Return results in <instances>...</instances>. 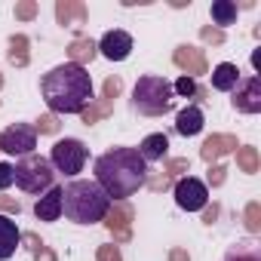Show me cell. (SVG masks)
<instances>
[{
    "instance_id": "1",
    "label": "cell",
    "mask_w": 261,
    "mask_h": 261,
    "mask_svg": "<svg viewBox=\"0 0 261 261\" xmlns=\"http://www.w3.org/2000/svg\"><path fill=\"white\" fill-rule=\"evenodd\" d=\"M108 197L129 200L136 197L148 181V163L136 148H111L95 157V178H92Z\"/></svg>"
},
{
    "instance_id": "2",
    "label": "cell",
    "mask_w": 261,
    "mask_h": 261,
    "mask_svg": "<svg viewBox=\"0 0 261 261\" xmlns=\"http://www.w3.org/2000/svg\"><path fill=\"white\" fill-rule=\"evenodd\" d=\"M92 77L77 62H62L40 80V95L53 114H80L92 101Z\"/></svg>"
},
{
    "instance_id": "3",
    "label": "cell",
    "mask_w": 261,
    "mask_h": 261,
    "mask_svg": "<svg viewBox=\"0 0 261 261\" xmlns=\"http://www.w3.org/2000/svg\"><path fill=\"white\" fill-rule=\"evenodd\" d=\"M111 212V197L89 178H74L62 188V215L74 224H98Z\"/></svg>"
},
{
    "instance_id": "4",
    "label": "cell",
    "mask_w": 261,
    "mask_h": 261,
    "mask_svg": "<svg viewBox=\"0 0 261 261\" xmlns=\"http://www.w3.org/2000/svg\"><path fill=\"white\" fill-rule=\"evenodd\" d=\"M172 83L160 74H145L133 86V108L145 117H163L172 108Z\"/></svg>"
},
{
    "instance_id": "5",
    "label": "cell",
    "mask_w": 261,
    "mask_h": 261,
    "mask_svg": "<svg viewBox=\"0 0 261 261\" xmlns=\"http://www.w3.org/2000/svg\"><path fill=\"white\" fill-rule=\"evenodd\" d=\"M13 175H16V185H19L25 194H46V191L56 185V169H53L49 160L40 157V154L19 157V160L13 163Z\"/></svg>"
},
{
    "instance_id": "6",
    "label": "cell",
    "mask_w": 261,
    "mask_h": 261,
    "mask_svg": "<svg viewBox=\"0 0 261 261\" xmlns=\"http://www.w3.org/2000/svg\"><path fill=\"white\" fill-rule=\"evenodd\" d=\"M86 157H89V151H86V145H83L80 139H59V142L53 145V151H49L46 160H49V166H53L56 172L74 178L77 172H83Z\"/></svg>"
},
{
    "instance_id": "7",
    "label": "cell",
    "mask_w": 261,
    "mask_h": 261,
    "mask_svg": "<svg viewBox=\"0 0 261 261\" xmlns=\"http://www.w3.org/2000/svg\"><path fill=\"white\" fill-rule=\"evenodd\" d=\"M37 148V129L31 123H13L0 133V151L10 157H28Z\"/></svg>"
},
{
    "instance_id": "8",
    "label": "cell",
    "mask_w": 261,
    "mask_h": 261,
    "mask_svg": "<svg viewBox=\"0 0 261 261\" xmlns=\"http://www.w3.org/2000/svg\"><path fill=\"white\" fill-rule=\"evenodd\" d=\"M206 203H209L206 181H200L194 175H185L175 181V206L181 212H200V209H206Z\"/></svg>"
},
{
    "instance_id": "9",
    "label": "cell",
    "mask_w": 261,
    "mask_h": 261,
    "mask_svg": "<svg viewBox=\"0 0 261 261\" xmlns=\"http://www.w3.org/2000/svg\"><path fill=\"white\" fill-rule=\"evenodd\" d=\"M233 108L243 111V114H258L261 111V77L258 74L240 77V83L233 89Z\"/></svg>"
},
{
    "instance_id": "10",
    "label": "cell",
    "mask_w": 261,
    "mask_h": 261,
    "mask_svg": "<svg viewBox=\"0 0 261 261\" xmlns=\"http://www.w3.org/2000/svg\"><path fill=\"white\" fill-rule=\"evenodd\" d=\"M98 53L108 62H126L129 56H133V34H126L123 28L105 31L101 40H98Z\"/></svg>"
},
{
    "instance_id": "11",
    "label": "cell",
    "mask_w": 261,
    "mask_h": 261,
    "mask_svg": "<svg viewBox=\"0 0 261 261\" xmlns=\"http://www.w3.org/2000/svg\"><path fill=\"white\" fill-rule=\"evenodd\" d=\"M34 218H37V221H59V218H62V188H59V185H53L46 194L37 197V203H34Z\"/></svg>"
},
{
    "instance_id": "12",
    "label": "cell",
    "mask_w": 261,
    "mask_h": 261,
    "mask_svg": "<svg viewBox=\"0 0 261 261\" xmlns=\"http://www.w3.org/2000/svg\"><path fill=\"white\" fill-rule=\"evenodd\" d=\"M203 126H206V117H203V111H200L197 105H188V108H181V111L175 114V133L185 136V139L200 136Z\"/></svg>"
},
{
    "instance_id": "13",
    "label": "cell",
    "mask_w": 261,
    "mask_h": 261,
    "mask_svg": "<svg viewBox=\"0 0 261 261\" xmlns=\"http://www.w3.org/2000/svg\"><path fill=\"white\" fill-rule=\"evenodd\" d=\"M22 243V230L10 215H0V261H10Z\"/></svg>"
},
{
    "instance_id": "14",
    "label": "cell",
    "mask_w": 261,
    "mask_h": 261,
    "mask_svg": "<svg viewBox=\"0 0 261 261\" xmlns=\"http://www.w3.org/2000/svg\"><path fill=\"white\" fill-rule=\"evenodd\" d=\"M136 151L142 154L145 163H160V160L169 154V139H166L163 133H151V136H145V142H142Z\"/></svg>"
},
{
    "instance_id": "15",
    "label": "cell",
    "mask_w": 261,
    "mask_h": 261,
    "mask_svg": "<svg viewBox=\"0 0 261 261\" xmlns=\"http://www.w3.org/2000/svg\"><path fill=\"white\" fill-rule=\"evenodd\" d=\"M240 68L233 65V62H221V65H215V71H212V89H218V92H233L237 89V83H240Z\"/></svg>"
},
{
    "instance_id": "16",
    "label": "cell",
    "mask_w": 261,
    "mask_h": 261,
    "mask_svg": "<svg viewBox=\"0 0 261 261\" xmlns=\"http://www.w3.org/2000/svg\"><path fill=\"white\" fill-rule=\"evenodd\" d=\"M209 16H212V22H215V25L230 28V25L237 22V4H233V0H212Z\"/></svg>"
},
{
    "instance_id": "17",
    "label": "cell",
    "mask_w": 261,
    "mask_h": 261,
    "mask_svg": "<svg viewBox=\"0 0 261 261\" xmlns=\"http://www.w3.org/2000/svg\"><path fill=\"white\" fill-rule=\"evenodd\" d=\"M224 261H261V258H258V246H252V243H243V246L230 249Z\"/></svg>"
},
{
    "instance_id": "18",
    "label": "cell",
    "mask_w": 261,
    "mask_h": 261,
    "mask_svg": "<svg viewBox=\"0 0 261 261\" xmlns=\"http://www.w3.org/2000/svg\"><path fill=\"white\" fill-rule=\"evenodd\" d=\"M172 95H181V98H194L197 95V83H194V77H178L175 83H172Z\"/></svg>"
},
{
    "instance_id": "19",
    "label": "cell",
    "mask_w": 261,
    "mask_h": 261,
    "mask_svg": "<svg viewBox=\"0 0 261 261\" xmlns=\"http://www.w3.org/2000/svg\"><path fill=\"white\" fill-rule=\"evenodd\" d=\"M16 185V175H13V163H0V191H7Z\"/></svg>"
}]
</instances>
